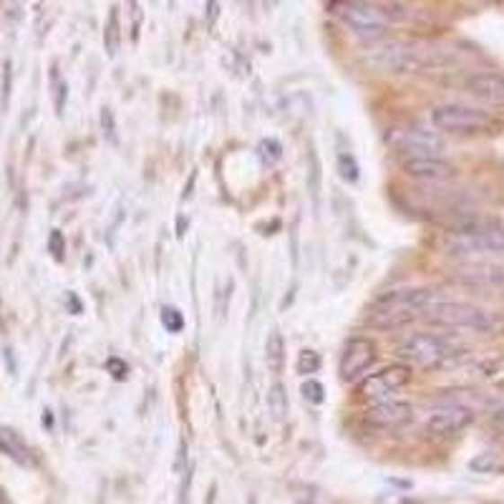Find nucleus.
<instances>
[{"mask_svg":"<svg viewBox=\"0 0 504 504\" xmlns=\"http://www.w3.org/2000/svg\"><path fill=\"white\" fill-rule=\"evenodd\" d=\"M441 296L434 287H401V290H388L376 300V308L368 318V323L376 328H401L411 323L414 318H424V313L437 305Z\"/></svg>","mask_w":504,"mask_h":504,"instance_id":"f257e3e1","label":"nucleus"},{"mask_svg":"<svg viewBox=\"0 0 504 504\" xmlns=\"http://www.w3.org/2000/svg\"><path fill=\"white\" fill-rule=\"evenodd\" d=\"M447 247L452 255H466V258L504 252V222L479 217V215L456 217L449 225Z\"/></svg>","mask_w":504,"mask_h":504,"instance_id":"f03ea898","label":"nucleus"},{"mask_svg":"<svg viewBox=\"0 0 504 504\" xmlns=\"http://www.w3.org/2000/svg\"><path fill=\"white\" fill-rule=\"evenodd\" d=\"M429 323L444 325V328H464V331H474V333H487L494 336L504 328V318L497 313L484 311L469 303H456V300H447L441 297L437 305H431L424 313Z\"/></svg>","mask_w":504,"mask_h":504,"instance_id":"7ed1b4c3","label":"nucleus"},{"mask_svg":"<svg viewBox=\"0 0 504 504\" xmlns=\"http://www.w3.org/2000/svg\"><path fill=\"white\" fill-rule=\"evenodd\" d=\"M401 358L414 361L419 366H429V368H441L462 358V346H456L452 338L439 336V333H414L409 336L399 349H396Z\"/></svg>","mask_w":504,"mask_h":504,"instance_id":"20e7f679","label":"nucleus"},{"mask_svg":"<svg viewBox=\"0 0 504 504\" xmlns=\"http://www.w3.org/2000/svg\"><path fill=\"white\" fill-rule=\"evenodd\" d=\"M366 64L376 71H384V74L406 76V74L424 71L429 66V58L409 43H378L366 53Z\"/></svg>","mask_w":504,"mask_h":504,"instance_id":"39448f33","label":"nucleus"},{"mask_svg":"<svg viewBox=\"0 0 504 504\" xmlns=\"http://www.w3.org/2000/svg\"><path fill=\"white\" fill-rule=\"evenodd\" d=\"M331 11L349 23L350 31L361 33V36H381L388 26H391V15L378 5L371 3H361V0H343V3H333Z\"/></svg>","mask_w":504,"mask_h":504,"instance_id":"423d86ee","label":"nucleus"},{"mask_svg":"<svg viewBox=\"0 0 504 504\" xmlns=\"http://www.w3.org/2000/svg\"><path fill=\"white\" fill-rule=\"evenodd\" d=\"M388 146H393L396 152L409 156H441L444 152V139L437 131H429L424 127H399L386 134Z\"/></svg>","mask_w":504,"mask_h":504,"instance_id":"0eeeda50","label":"nucleus"},{"mask_svg":"<svg viewBox=\"0 0 504 504\" xmlns=\"http://www.w3.org/2000/svg\"><path fill=\"white\" fill-rule=\"evenodd\" d=\"M431 124L439 131H449V134H477V131H484L490 127L491 119L484 111L469 109V106L444 104L431 111Z\"/></svg>","mask_w":504,"mask_h":504,"instance_id":"6e6552de","label":"nucleus"},{"mask_svg":"<svg viewBox=\"0 0 504 504\" xmlns=\"http://www.w3.org/2000/svg\"><path fill=\"white\" fill-rule=\"evenodd\" d=\"M376 356H378V349H376V343L371 338H350L349 343L343 346V350H340V376L346 381L361 378L376 363Z\"/></svg>","mask_w":504,"mask_h":504,"instance_id":"1a4fd4ad","label":"nucleus"},{"mask_svg":"<svg viewBox=\"0 0 504 504\" xmlns=\"http://www.w3.org/2000/svg\"><path fill=\"white\" fill-rule=\"evenodd\" d=\"M409 381H411V368H409V366H388L381 374L368 376V378L363 381L361 393L363 399L378 403V401H388V396H391L393 391L403 388Z\"/></svg>","mask_w":504,"mask_h":504,"instance_id":"9d476101","label":"nucleus"},{"mask_svg":"<svg viewBox=\"0 0 504 504\" xmlns=\"http://www.w3.org/2000/svg\"><path fill=\"white\" fill-rule=\"evenodd\" d=\"M403 172L421 181H447L456 174L452 162L444 156H409L403 159Z\"/></svg>","mask_w":504,"mask_h":504,"instance_id":"9b49d317","label":"nucleus"},{"mask_svg":"<svg viewBox=\"0 0 504 504\" xmlns=\"http://www.w3.org/2000/svg\"><path fill=\"white\" fill-rule=\"evenodd\" d=\"M472 421H474L472 409H466V406H444V409L429 416L427 429L429 434H434V437H454L459 431H464Z\"/></svg>","mask_w":504,"mask_h":504,"instance_id":"f8f14e48","label":"nucleus"},{"mask_svg":"<svg viewBox=\"0 0 504 504\" xmlns=\"http://www.w3.org/2000/svg\"><path fill=\"white\" fill-rule=\"evenodd\" d=\"M466 91L484 104L504 106V74L479 71L466 78Z\"/></svg>","mask_w":504,"mask_h":504,"instance_id":"ddd939ff","label":"nucleus"},{"mask_svg":"<svg viewBox=\"0 0 504 504\" xmlns=\"http://www.w3.org/2000/svg\"><path fill=\"white\" fill-rule=\"evenodd\" d=\"M409 419H411V406L406 401H378L376 406L366 411V421L371 427L381 429H396L406 424Z\"/></svg>","mask_w":504,"mask_h":504,"instance_id":"4468645a","label":"nucleus"},{"mask_svg":"<svg viewBox=\"0 0 504 504\" xmlns=\"http://www.w3.org/2000/svg\"><path fill=\"white\" fill-rule=\"evenodd\" d=\"M462 283L479 285V287H497L504 285V268L490 265V262H466L459 270L454 272Z\"/></svg>","mask_w":504,"mask_h":504,"instance_id":"2eb2a0df","label":"nucleus"},{"mask_svg":"<svg viewBox=\"0 0 504 504\" xmlns=\"http://www.w3.org/2000/svg\"><path fill=\"white\" fill-rule=\"evenodd\" d=\"M0 454L11 456L13 462L23 466L33 464V454L28 449V444L21 439V434L8 427H0Z\"/></svg>","mask_w":504,"mask_h":504,"instance_id":"dca6fc26","label":"nucleus"},{"mask_svg":"<svg viewBox=\"0 0 504 504\" xmlns=\"http://www.w3.org/2000/svg\"><path fill=\"white\" fill-rule=\"evenodd\" d=\"M265 361H268V368L272 374H280L285 368V338L272 331L268 336V343H265Z\"/></svg>","mask_w":504,"mask_h":504,"instance_id":"f3484780","label":"nucleus"},{"mask_svg":"<svg viewBox=\"0 0 504 504\" xmlns=\"http://www.w3.org/2000/svg\"><path fill=\"white\" fill-rule=\"evenodd\" d=\"M268 409L275 421H283L287 416V393H285L283 384H272L270 393H268Z\"/></svg>","mask_w":504,"mask_h":504,"instance_id":"a211bd4d","label":"nucleus"},{"mask_svg":"<svg viewBox=\"0 0 504 504\" xmlns=\"http://www.w3.org/2000/svg\"><path fill=\"white\" fill-rule=\"evenodd\" d=\"M338 174H340V180H346L349 184H356L361 180V169H358L356 156L338 155Z\"/></svg>","mask_w":504,"mask_h":504,"instance_id":"6ab92c4d","label":"nucleus"},{"mask_svg":"<svg viewBox=\"0 0 504 504\" xmlns=\"http://www.w3.org/2000/svg\"><path fill=\"white\" fill-rule=\"evenodd\" d=\"M104 43H106V53L114 58L119 53V15L117 11H111L109 13V21H106V36H104Z\"/></svg>","mask_w":504,"mask_h":504,"instance_id":"aec40b11","label":"nucleus"},{"mask_svg":"<svg viewBox=\"0 0 504 504\" xmlns=\"http://www.w3.org/2000/svg\"><path fill=\"white\" fill-rule=\"evenodd\" d=\"M258 155L265 164H275V162L283 159V144L278 142V139H262L258 144Z\"/></svg>","mask_w":504,"mask_h":504,"instance_id":"412c9836","label":"nucleus"},{"mask_svg":"<svg viewBox=\"0 0 504 504\" xmlns=\"http://www.w3.org/2000/svg\"><path fill=\"white\" fill-rule=\"evenodd\" d=\"M318 368H321V356L311 349L300 350V356H297V374L311 376V374H315Z\"/></svg>","mask_w":504,"mask_h":504,"instance_id":"4be33fe9","label":"nucleus"},{"mask_svg":"<svg viewBox=\"0 0 504 504\" xmlns=\"http://www.w3.org/2000/svg\"><path fill=\"white\" fill-rule=\"evenodd\" d=\"M162 325L167 328L169 333H180L184 328V315L177 308L167 305V308H162Z\"/></svg>","mask_w":504,"mask_h":504,"instance_id":"5701e85b","label":"nucleus"},{"mask_svg":"<svg viewBox=\"0 0 504 504\" xmlns=\"http://www.w3.org/2000/svg\"><path fill=\"white\" fill-rule=\"evenodd\" d=\"M300 393H303V399L311 401V403H315V406L325 401V388L321 381H305L303 388H300Z\"/></svg>","mask_w":504,"mask_h":504,"instance_id":"b1692460","label":"nucleus"},{"mask_svg":"<svg viewBox=\"0 0 504 504\" xmlns=\"http://www.w3.org/2000/svg\"><path fill=\"white\" fill-rule=\"evenodd\" d=\"M49 250H51V255L58 260V262L66 258V240L61 230H53L51 233V237H49Z\"/></svg>","mask_w":504,"mask_h":504,"instance_id":"393cba45","label":"nucleus"},{"mask_svg":"<svg viewBox=\"0 0 504 504\" xmlns=\"http://www.w3.org/2000/svg\"><path fill=\"white\" fill-rule=\"evenodd\" d=\"M102 129H104V137L109 142L117 139V121H114L111 109H102Z\"/></svg>","mask_w":504,"mask_h":504,"instance_id":"a878e982","label":"nucleus"},{"mask_svg":"<svg viewBox=\"0 0 504 504\" xmlns=\"http://www.w3.org/2000/svg\"><path fill=\"white\" fill-rule=\"evenodd\" d=\"M491 466H494V454H482L479 459L472 462V469H477V472H487Z\"/></svg>","mask_w":504,"mask_h":504,"instance_id":"bb28decb","label":"nucleus"},{"mask_svg":"<svg viewBox=\"0 0 504 504\" xmlns=\"http://www.w3.org/2000/svg\"><path fill=\"white\" fill-rule=\"evenodd\" d=\"M106 368L117 376V378H124V376H127V363L121 361V358H111V361L106 363Z\"/></svg>","mask_w":504,"mask_h":504,"instance_id":"cd10ccee","label":"nucleus"},{"mask_svg":"<svg viewBox=\"0 0 504 504\" xmlns=\"http://www.w3.org/2000/svg\"><path fill=\"white\" fill-rule=\"evenodd\" d=\"M190 479H192V466H187V472H184V482H181V491H180V504H187V497H190Z\"/></svg>","mask_w":504,"mask_h":504,"instance_id":"c85d7f7f","label":"nucleus"},{"mask_svg":"<svg viewBox=\"0 0 504 504\" xmlns=\"http://www.w3.org/2000/svg\"><path fill=\"white\" fill-rule=\"evenodd\" d=\"M174 472H187V444H184V441H180V454H177Z\"/></svg>","mask_w":504,"mask_h":504,"instance_id":"c756f323","label":"nucleus"},{"mask_svg":"<svg viewBox=\"0 0 504 504\" xmlns=\"http://www.w3.org/2000/svg\"><path fill=\"white\" fill-rule=\"evenodd\" d=\"M5 74H3V104H8V89H11V64L5 61Z\"/></svg>","mask_w":504,"mask_h":504,"instance_id":"7c9ffc66","label":"nucleus"},{"mask_svg":"<svg viewBox=\"0 0 504 504\" xmlns=\"http://www.w3.org/2000/svg\"><path fill=\"white\" fill-rule=\"evenodd\" d=\"M381 504H416L414 500H409V497H401V494H391V497H386Z\"/></svg>","mask_w":504,"mask_h":504,"instance_id":"2f4dec72","label":"nucleus"},{"mask_svg":"<svg viewBox=\"0 0 504 504\" xmlns=\"http://www.w3.org/2000/svg\"><path fill=\"white\" fill-rule=\"evenodd\" d=\"M208 11H209V23L217 18V11H220V5L217 3H208Z\"/></svg>","mask_w":504,"mask_h":504,"instance_id":"473e14b6","label":"nucleus"},{"mask_svg":"<svg viewBox=\"0 0 504 504\" xmlns=\"http://www.w3.org/2000/svg\"><path fill=\"white\" fill-rule=\"evenodd\" d=\"M68 305H71V308H76V313H81V303H78L76 296H68Z\"/></svg>","mask_w":504,"mask_h":504,"instance_id":"72a5a7b5","label":"nucleus"},{"mask_svg":"<svg viewBox=\"0 0 504 504\" xmlns=\"http://www.w3.org/2000/svg\"><path fill=\"white\" fill-rule=\"evenodd\" d=\"M502 419H504V411H502Z\"/></svg>","mask_w":504,"mask_h":504,"instance_id":"f704fd0d","label":"nucleus"}]
</instances>
